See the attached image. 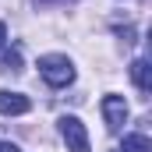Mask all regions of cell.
I'll return each instance as SVG.
<instances>
[{"label": "cell", "mask_w": 152, "mask_h": 152, "mask_svg": "<svg viewBox=\"0 0 152 152\" xmlns=\"http://www.w3.org/2000/svg\"><path fill=\"white\" fill-rule=\"evenodd\" d=\"M39 75L50 88H67L75 81V64L60 53H46V57H39Z\"/></svg>", "instance_id": "6da1fadb"}, {"label": "cell", "mask_w": 152, "mask_h": 152, "mask_svg": "<svg viewBox=\"0 0 152 152\" xmlns=\"http://www.w3.org/2000/svg\"><path fill=\"white\" fill-rule=\"evenodd\" d=\"M60 134L67 142V152H88V131L78 117H60Z\"/></svg>", "instance_id": "7a4b0ae2"}, {"label": "cell", "mask_w": 152, "mask_h": 152, "mask_svg": "<svg viewBox=\"0 0 152 152\" xmlns=\"http://www.w3.org/2000/svg\"><path fill=\"white\" fill-rule=\"evenodd\" d=\"M103 120L110 131H120L127 124V103L124 96H103Z\"/></svg>", "instance_id": "3957f363"}, {"label": "cell", "mask_w": 152, "mask_h": 152, "mask_svg": "<svg viewBox=\"0 0 152 152\" xmlns=\"http://www.w3.org/2000/svg\"><path fill=\"white\" fill-rule=\"evenodd\" d=\"M28 110H32V99H28V96L0 88V113L4 117H21V113H28Z\"/></svg>", "instance_id": "277c9868"}, {"label": "cell", "mask_w": 152, "mask_h": 152, "mask_svg": "<svg viewBox=\"0 0 152 152\" xmlns=\"http://www.w3.org/2000/svg\"><path fill=\"white\" fill-rule=\"evenodd\" d=\"M131 78H134V85H138V92H152V67L145 57H138L134 64H131Z\"/></svg>", "instance_id": "5b68a950"}, {"label": "cell", "mask_w": 152, "mask_h": 152, "mask_svg": "<svg viewBox=\"0 0 152 152\" xmlns=\"http://www.w3.org/2000/svg\"><path fill=\"white\" fill-rule=\"evenodd\" d=\"M120 152H152L149 134H124V142H120Z\"/></svg>", "instance_id": "8992f818"}, {"label": "cell", "mask_w": 152, "mask_h": 152, "mask_svg": "<svg viewBox=\"0 0 152 152\" xmlns=\"http://www.w3.org/2000/svg\"><path fill=\"white\" fill-rule=\"evenodd\" d=\"M21 71V53L18 50H7L4 53V75H18Z\"/></svg>", "instance_id": "52a82bcc"}, {"label": "cell", "mask_w": 152, "mask_h": 152, "mask_svg": "<svg viewBox=\"0 0 152 152\" xmlns=\"http://www.w3.org/2000/svg\"><path fill=\"white\" fill-rule=\"evenodd\" d=\"M4 42H7V25L0 21V50H4Z\"/></svg>", "instance_id": "ba28073f"}, {"label": "cell", "mask_w": 152, "mask_h": 152, "mask_svg": "<svg viewBox=\"0 0 152 152\" xmlns=\"http://www.w3.org/2000/svg\"><path fill=\"white\" fill-rule=\"evenodd\" d=\"M0 152H18V145H11V142H0Z\"/></svg>", "instance_id": "9c48e42d"}, {"label": "cell", "mask_w": 152, "mask_h": 152, "mask_svg": "<svg viewBox=\"0 0 152 152\" xmlns=\"http://www.w3.org/2000/svg\"><path fill=\"white\" fill-rule=\"evenodd\" d=\"M36 4H53V0H36Z\"/></svg>", "instance_id": "30bf717a"}]
</instances>
